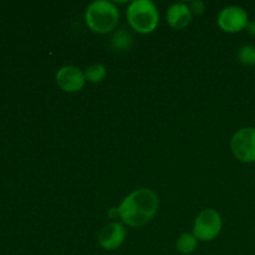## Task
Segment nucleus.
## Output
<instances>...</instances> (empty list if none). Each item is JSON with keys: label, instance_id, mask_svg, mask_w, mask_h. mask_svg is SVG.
Segmentation results:
<instances>
[{"label": "nucleus", "instance_id": "obj_10", "mask_svg": "<svg viewBox=\"0 0 255 255\" xmlns=\"http://www.w3.org/2000/svg\"><path fill=\"white\" fill-rule=\"evenodd\" d=\"M110 42H111L112 49L116 51H126V50L131 49L133 39L128 31H126L125 29H120L112 34Z\"/></svg>", "mask_w": 255, "mask_h": 255}, {"label": "nucleus", "instance_id": "obj_14", "mask_svg": "<svg viewBox=\"0 0 255 255\" xmlns=\"http://www.w3.org/2000/svg\"><path fill=\"white\" fill-rule=\"evenodd\" d=\"M189 7H191L192 14L201 15L203 14L204 10H206V5L202 0H193V1L189 2Z\"/></svg>", "mask_w": 255, "mask_h": 255}, {"label": "nucleus", "instance_id": "obj_7", "mask_svg": "<svg viewBox=\"0 0 255 255\" xmlns=\"http://www.w3.org/2000/svg\"><path fill=\"white\" fill-rule=\"evenodd\" d=\"M56 84L62 91L70 92H79L84 89L85 84H86V77H85L84 71L81 69L72 65H66L62 66L61 69L57 70L56 76Z\"/></svg>", "mask_w": 255, "mask_h": 255}, {"label": "nucleus", "instance_id": "obj_15", "mask_svg": "<svg viewBox=\"0 0 255 255\" xmlns=\"http://www.w3.org/2000/svg\"><path fill=\"white\" fill-rule=\"evenodd\" d=\"M109 217L112 219H116V218H120V212H119V207H116V208H111L109 209Z\"/></svg>", "mask_w": 255, "mask_h": 255}, {"label": "nucleus", "instance_id": "obj_9", "mask_svg": "<svg viewBox=\"0 0 255 255\" xmlns=\"http://www.w3.org/2000/svg\"><path fill=\"white\" fill-rule=\"evenodd\" d=\"M192 17H193V14L191 11V7L186 2H174L166 12L167 22L177 30L186 29L191 24Z\"/></svg>", "mask_w": 255, "mask_h": 255}, {"label": "nucleus", "instance_id": "obj_4", "mask_svg": "<svg viewBox=\"0 0 255 255\" xmlns=\"http://www.w3.org/2000/svg\"><path fill=\"white\" fill-rule=\"evenodd\" d=\"M223 227L222 217L216 209H204L197 216L193 226V234L198 241L211 242L219 236Z\"/></svg>", "mask_w": 255, "mask_h": 255}, {"label": "nucleus", "instance_id": "obj_2", "mask_svg": "<svg viewBox=\"0 0 255 255\" xmlns=\"http://www.w3.org/2000/svg\"><path fill=\"white\" fill-rule=\"evenodd\" d=\"M85 21L89 29L96 34H109L119 25L120 10L115 2L96 0L87 6Z\"/></svg>", "mask_w": 255, "mask_h": 255}, {"label": "nucleus", "instance_id": "obj_8", "mask_svg": "<svg viewBox=\"0 0 255 255\" xmlns=\"http://www.w3.org/2000/svg\"><path fill=\"white\" fill-rule=\"evenodd\" d=\"M126 236L127 231L124 224L119 222H111L100 229L97 242L105 251H116L124 244Z\"/></svg>", "mask_w": 255, "mask_h": 255}, {"label": "nucleus", "instance_id": "obj_12", "mask_svg": "<svg viewBox=\"0 0 255 255\" xmlns=\"http://www.w3.org/2000/svg\"><path fill=\"white\" fill-rule=\"evenodd\" d=\"M84 74L86 77V81L92 82V84H100L106 79L107 69L102 64H92L85 69Z\"/></svg>", "mask_w": 255, "mask_h": 255}, {"label": "nucleus", "instance_id": "obj_11", "mask_svg": "<svg viewBox=\"0 0 255 255\" xmlns=\"http://www.w3.org/2000/svg\"><path fill=\"white\" fill-rule=\"evenodd\" d=\"M176 246L179 253L184 255L192 254L198 247V239L193 233H183L177 239Z\"/></svg>", "mask_w": 255, "mask_h": 255}, {"label": "nucleus", "instance_id": "obj_1", "mask_svg": "<svg viewBox=\"0 0 255 255\" xmlns=\"http://www.w3.org/2000/svg\"><path fill=\"white\" fill-rule=\"evenodd\" d=\"M159 208V199L156 192L149 188H139L125 197L119 206L120 219L132 228L148 224Z\"/></svg>", "mask_w": 255, "mask_h": 255}, {"label": "nucleus", "instance_id": "obj_16", "mask_svg": "<svg viewBox=\"0 0 255 255\" xmlns=\"http://www.w3.org/2000/svg\"><path fill=\"white\" fill-rule=\"evenodd\" d=\"M247 31L251 35H254L255 36V21H249L248 25H247Z\"/></svg>", "mask_w": 255, "mask_h": 255}, {"label": "nucleus", "instance_id": "obj_6", "mask_svg": "<svg viewBox=\"0 0 255 255\" xmlns=\"http://www.w3.org/2000/svg\"><path fill=\"white\" fill-rule=\"evenodd\" d=\"M217 22L223 31L236 34L247 29V25L249 22L248 12L238 5H229L219 11Z\"/></svg>", "mask_w": 255, "mask_h": 255}, {"label": "nucleus", "instance_id": "obj_5", "mask_svg": "<svg viewBox=\"0 0 255 255\" xmlns=\"http://www.w3.org/2000/svg\"><path fill=\"white\" fill-rule=\"evenodd\" d=\"M231 148L234 157L244 163L255 162V128L244 127L238 129L231 139Z\"/></svg>", "mask_w": 255, "mask_h": 255}, {"label": "nucleus", "instance_id": "obj_13", "mask_svg": "<svg viewBox=\"0 0 255 255\" xmlns=\"http://www.w3.org/2000/svg\"><path fill=\"white\" fill-rule=\"evenodd\" d=\"M238 60L244 65H255V47L253 45H244L238 51Z\"/></svg>", "mask_w": 255, "mask_h": 255}, {"label": "nucleus", "instance_id": "obj_3", "mask_svg": "<svg viewBox=\"0 0 255 255\" xmlns=\"http://www.w3.org/2000/svg\"><path fill=\"white\" fill-rule=\"evenodd\" d=\"M129 26L139 34H151L159 24V12L151 0H133L126 10Z\"/></svg>", "mask_w": 255, "mask_h": 255}]
</instances>
